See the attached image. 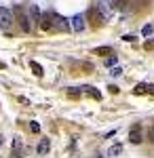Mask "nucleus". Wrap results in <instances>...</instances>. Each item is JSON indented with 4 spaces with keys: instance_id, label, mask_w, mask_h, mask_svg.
<instances>
[{
    "instance_id": "20e7f679",
    "label": "nucleus",
    "mask_w": 154,
    "mask_h": 158,
    "mask_svg": "<svg viewBox=\"0 0 154 158\" xmlns=\"http://www.w3.org/2000/svg\"><path fill=\"white\" fill-rule=\"evenodd\" d=\"M40 30H45V32L55 30V27H53V15H51V13H42V15H40Z\"/></svg>"
},
{
    "instance_id": "9b49d317",
    "label": "nucleus",
    "mask_w": 154,
    "mask_h": 158,
    "mask_svg": "<svg viewBox=\"0 0 154 158\" xmlns=\"http://www.w3.org/2000/svg\"><path fill=\"white\" fill-rule=\"evenodd\" d=\"M120 152H122V146H120V143H114V146L108 150V156H118Z\"/></svg>"
},
{
    "instance_id": "412c9836",
    "label": "nucleus",
    "mask_w": 154,
    "mask_h": 158,
    "mask_svg": "<svg viewBox=\"0 0 154 158\" xmlns=\"http://www.w3.org/2000/svg\"><path fill=\"white\" fill-rule=\"evenodd\" d=\"M0 146H2V135H0Z\"/></svg>"
},
{
    "instance_id": "aec40b11",
    "label": "nucleus",
    "mask_w": 154,
    "mask_h": 158,
    "mask_svg": "<svg viewBox=\"0 0 154 158\" xmlns=\"http://www.w3.org/2000/svg\"><path fill=\"white\" fill-rule=\"evenodd\" d=\"M150 32H152V25H146V27H143V34H146V36H148V34H150Z\"/></svg>"
},
{
    "instance_id": "dca6fc26",
    "label": "nucleus",
    "mask_w": 154,
    "mask_h": 158,
    "mask_svg": "<svg viewBox=\"0 0 154 158\" xmlns=\"http://www.w3.org/2000/svg\"><path fill=\"white\" fill-rule=\"evenodd\" d=\"M30 131L32 133H40V124L38 122H30Z\"/></svg>"
},
{
    "instance_id": "a211bd4d",
    "label": "nucleus",
    "mask_w": 154,
    "mask_h": 158,
    "mask_svg": "<svg viewBox=\"0 0 154 158\" xmlns=\"http://www.w3.org/2000/svg\"><path fill=\"white\" fill-rule=\"evenodd\" d=\"M116 63V57H108L106 59V65H114Z\"/></svg>"
},
{
    "instance_id": "4468645a",
    "label": "nucleus",
    "mask_w": 154,
    "mask_h": 158,
    "mask_svg": "<svg viewBox=\"0 0 154 158\" xmlns=\"http://www.w3.org/2000/svg\"><path fill=\"white\" fill-rule=\"evenodd\" d=\"M19 152H21V141L15 139V141H13V156H19Z\"/></svg>"
},
{
    "instance_id": "1a4fd4ad",
    "label": "nucleus",
    "mask_w": 154,
    "mask_h": 158,
    "mask_svg": "<svg viewBox=\"0 0 154 158\" xmlns=\"http://www.w3.org/2000/svg\"><path fill=\"white\" fill-rule=\"evenodd\" d=\"M133 93L142 95V93H154V85H137L133 89Z\"/></svg>"
},
{
    "instance_id": "f03ea898",
    "label": "nucleus",
    "mask_w": 154,
    "mask_h": 158,
    "mask_svg": "<svg viewBox=\"0 0 154 158\" xmlns=\"http://www.w3.org/2000/svg\"><path fill=\"white\" fill-rule=\"evenodd\" d=\"M51 15H53V27L55 30H70L72 27V23L68 19H63L61 15H57V13H53V11H51Z\"/></svg>"
},
{
    "instance_id": "0eeeda50",
    "label": "nucleus",
    "mask_w": 154,
    "mask_h": 158,
    "mask_svg": "<svg viewBox=\"0 0 154 158\" xmlns=\"http://www.w3.org/2000/svg\"><path fill=\"white\" fill-rule=\"evenodd\" d=\"M129 141H131V143H135V146L143 141V139H142V129H139V127H137V129H133V131L129 133Z\"/></svg>"
},
{
    "instance_id": "2eb2a0df",
    "label": "nucleus",
    "mask_w": 154,
    "mask_h": 158,
    "mask_svg": "<svg viewBox=\"0 0 154 158\" xmlns=\"http://www.w3.org/2000/svg\"><path fill=\"white\" fill-rule=\"evenodd\" d=\"M30 13H32V17H34L36 21H40V11H38V6H36V4L30 6Z\"/></svg>"
},
{
    "instance_id": "f8f14e48",
    "label": "nucleus",
    "mask_w": 154,
    "mask_h": 158,
    "mask_svg": "<svg viewBox=\"0 0 154 158\" xmlns=\"http://www.w3.org/2000/svg\"><path fill=\"white\" fill-rule=\"evenodd\" d=\"M83 91H84V93H89L93 99H101V93H97L93 86H83Z\"/></svg>"
},
{
    "instance_id": "9d476101",
    "label": "nucleus",
    "mask_w": 154,
    "mask_h": 158,
    "mask_svg": "<svg viewBox=\"0 0 154 158\" xmlns=\"http://www.w3.org/2000/svg\"><path fill=\"white\" fill-rule=\"evenodd\" d=\"M129 6V0H112V9L114 11H125Z\"/></svg>"
},
{
    "instance_id": "ddd939ff",
    "label": "nucleus",
    "mask_w": 154,
    "mask_h": 158,
    "mask_svg": "<svg viewBox=\"0 0 154 158\" xmlns=\"http://www.w3.org/2000/svg\"><path fill=\"white\" fill-rule=\"evenodd\" d=\"M30 68H32V72L36 74V76H42V68H40V63H36V61H30Z\"/></svg>"
},
{
    "instance_id": "f3484780",
    "label": "nucleus",
    "mask_w": 154,
    "mask_h": 158,
    "mask_svg": "<svg viewBox=\"0 0 154 158\" xmlns=\"http://www.w3.org/2000/svg\"><path fill=\"white\" fill-rule=\"evenodd\" d=\"M95 53H97V55H101V53H112V49H110V47H104V49H97Z\"/></svg>"
},
{
    "instance_id": "f257e3e1",
    "label": "nucleus",
    "mask_w": 154,
    "mask_h": 158,
    "mask_svg": "<svg viewBox=\"0 0 154 158\" xmlns=\"http://www.w3.org/2000/svg\"><path fill=\"white\" fill-rule=\"evenodd\" d=\"M11 25H13V13L9 9H0V27L11 30Z\"/></svg>"
},
{
    "instance_id": "39448f33",
    "label": "nucleus",
    "mask_w": 154,
    "mask_h": 158,
    "mask_svg": "<svg viewBox=\"0 0 154 158\" xmlns=\"http://www.w3.org/2000/svg\"><path fill=\"white\" fill-rule=\"evenodd\" d=\"M49 150H51V139H40V143L36 148V152L40 154V156H47Z\"/></svg>"
},
{
    "instance_id": "6ab92c4d",
    "label": "nucleus",
    "mask_w": 154,
    "mask_h": 158,
    "mask_svg": "<svg viewBox=\"0 0 154 158\" xmlns=\"http://www.w3.org/2000/svg\"><path fill=\"white\" fill-rule=\"evenodd\" d=\"M120 72H122L120 68H112V72H110V74H112V76H120Z\"/></svg>"
},
{
    "instance_id": "423d86ee",
    "label": "nucleus",
    "mask_w": 154,
    "mask_h": 158,
    "mask_svg": "<svg viewBox=\"0 0 154 158\" xmlns=\"http://www.w3.org/2000/svg\"><path fill=\"white\" fill-rule=\"evenodd\" d=\"M89 15H91V19H93V25L104 23V19H106V17H104V15L99 13V6H95V9H91V13H89Z\"/></svg>"
},
{
    "instance_id": "6e6552de",
    "label": "nucleus",
    "mask_w": 154,
    "mask_h": 158,
    "mask_svg": "<svg viewBox=\"0 0 154 158\" xmlns=\"http://www.w3.org/2000/svg\"><path fill=\"white\" fill-rule=\"evenodd\" d=\"M72 30H76V32H83V30H84V19H83V15H76V17L72 19Z\"/></svg>"
},
{
    "instance_id": "7ed1b4c3",
    "label": "nucleus",
    "mask_w": 154,
    "mask_h": 158,
    "mask_svg": "<svg viewBox=\"0 0 154 158\" xmlns=\"http://www.w3.org/2000/svg\"><path fill=\"white\" fill-rule=\"evenodd\" d=\"M17 13H19V27H21V32L30 34V32H32V23H30V17H28V15H25L21 9H17Z\"/></svg>"
}]
</instances>
